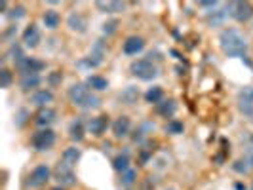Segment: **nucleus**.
<instances>
[{
    "mask_svg": "<svg viewBox=\"0 0 253 190\" xmlns=\"http://www.w3.org/2000/svg\"><path fill=\"white\" fill-rule=\"evenodd\" d=\"M219 44L228 57H246L248 53V40L236 29H225L219 35Z\"/></svg>",
    "mask_w": 253,
    "mask_h": 190,
    "instance_id": "f257e3e1",
    "label": "nucleus"
},
{
    "mask_svg": "<svg viewBox=\"0 0 253 190\" xmlns=\"http://www.w3.org/2000/svg\"><path fill=\"white\" fill-rule=\"evenodd\" d=\"M69 99L73 105L89 111V109H97L99 107V97L91 93V89L86 84H73L69 88Z\"/></svg>",
    "mask_w": 253,
    "mask_h": 190,
    "instance_id": "f03ea898",
    "label": "nucleus"
},
{
    "mask_svg": "<svg viewBox=\"0 0 253 190\" xmlns=\"http://www.w3.org/2000/svg\"><path fill=\"white\" fill-rule=\"evenodd\" d=\"M129 71H131V75L137 76L139 80H145V82H149V80H154L156 76L160 75L158 73V67L149 61V59H137V61H133L131 67H129Z\"/></svg>",
    "mask_w": 253,
    "mask_h": 190,
    "instance_id": "7ed1b4c3",
    "label": "nucleus"
},
{
    "mask_svg": "<svg viewBox=\"0 0 253 190\" xmlns=\"http://www.w3.org/2000/svg\"><path fill=\"white\" fill-rule=\"evenodd\" d=\"M33 147L37 149V151L44 152V151H50L51 147L55 145V133L51 131L50 127H44V129H38L37 133L33 135Z\"/></svg>",
    "mask_w": 253,
    "mask_h": 190,
    "instance_id": "20e7f679",
    "label": "nucleus"
},
{
    "mask_svg": "<svg viewBox=\"0 0 253 190\" xmlns=\"http://www.w3.org/2000/svg\"><path fill=\"white\" fill-rule=\"evenodd\" d=\"M53 179H55L61 187H73L76 183L75 167H71V165H67L65 162L59 160V164L55 165V169H53Z\"/></svg>",
    "mask_w": 253,
    "mask_h": 190,
    "instance_id": "39448f33",
    "label": "nucleus"
},
{
    "mask_svg": "<svg viewBox=\"0 0 253 190\" xmlns=\"http://www.w3.org/2000/svg\"><path fill=\"white\" fill-rule=\"evenodd\" d=\"M51 177V169L48 165H38L35 167L33 171H31V175L27 179V187H31V189H40V187H44Z\"/></svg>",
    "mask_w": 253,
    "mask_h": 190,
    "instance_id": "423d86ee",
    "label": "nucleus"
},
{
    "mask_svg": "<svg viewBox=\"0 0 253 190\" xmlns=\"http://www.w3.org/2000/svg\"><path fill=\"white\" fill-rule=\"evenodd\" d=\"M15 67L23 73V76L27 75H38L42 69H46V63L44 61H40V59H35V57H21L17 63H15Z\"/></svg>",
    "mask_w": 253,
    "mask_h": 190,
    "instance_id": "0eeeda50",
    "label": "nucleus"
},
{
    "mask_svg": "<svg viewBox=\"0 0 253 190\" xmlns=\"http://www.w3.org/2000/svg\"><path fill=\"white\" fill-rule=\"evenodd\" d=\"M230 15L236 19V21H248L253 17V6L250 2H232L230 4Z\"/></svg>",
    "mask_w": 253,
    "mask_h": 190,
    "instance_id": "6e6552de",
    "label": "nucleus"
},
{
    "mask_svg": "<svg viewBox=\"0 0 253 190\" xmlns=\"http://www.w3.org/2000/svg\"><path fill=\"white\" fill-rule=\"evenodd\" d=\"M238 107H240V111L244 114H248V116L253 114V88L252 86L240 89V93H238Z\"/></svg>",
    "mask_w": 253,
    "mask_h": 190,
    "instance_id": "1a4fd4ad",
    "label": "nucleus"
},
{
    "mask_svg": "<svg viewBox=\"0 0 253 190\" xmlns=\"http://www.w3.org/2000/svg\"><path fill=\"white\" fill-rule=\"evenodd\" d=\"M129 129H131V122L127 116H118L113 124V133L116 139H124L129 135Z\"/></svg>",
    "mask_w": 253,
    "mask_h": 190,
    "instance_id": "9d476101",
    "label": "nucleus"
},
{
    "mask_svg": "<svg viewBox=\"0 0 253 190\" xmlns=\"http://www.w3.org/2000/svg\"><path fill=\"white\" fill-rule=\"evenodd\" d=\"M55 118H57V113H55L53 109H50V107H44V109H40L37 113L35 122H37V126H40L44 129V127L51 126V124L55 122Z\"/></svg>",
    "mask_w": 253,
    "mask_h": 190,
    "instance_id": "9b49d317",
    "label": "nucleus"
},
{
    "mask_svg": "<svg viewBox=\"0 0 253 190\" xmlns=\"http://www.w3.org/2000/svg\"><path fill=\"white\" fill-rule=\"evenodd\" d=\"M107 126H109V116H95V118H91L88 124V129L91 135H95V137H101L103 133L107 131Z\"/></svg>",
    "mask_w": 253,
    "mask_h": 190,
    "instance_id": "f8f14e48",
    "label": "nucleus"
},
{
    "mask_svg": "<svg viewBox=\"0 0 253 190\" xmlns=\"http://www.w3.org/2000/svg\"><path fill=\"white\" fill-rule=\"evenodd\" d=\"M40 31H38L37 25H29L23 33V42H25L27 48H37L40 44Z\"/></svg>",
    "mask_w": 253,
    "mask_h": 190,
    "instance_id": "ddd939ff",
    "label": "nucleus"
},
{
    "mask_svg": "<svg viewBox=\"0 0 253 190\" xmlns=\"http://www.w3.org/2000/svg\"><path fill=\"white\" fill-rule=\"evenodd\" d=\"M95 6H97V10H101V12H107V13H116V12H122L124 8H126V2H118V0H97L95 2Z\"/></svg>",
    "mask_w": 253,
    "mask_h": 190,
    "instance_id": "4468645a",
    "label": "nucleus"
},
{
    "mask_svg": "<svg viewBox=\"0 0 253 190\" xmlns=\"http://www.w3.org/2000/svg\"><path fill=\"white\" fill-rule=\"evenodd\" d=\"M145 48V40L141 37H129L124 42V53L126 55H137Z\"/></svg>",
    "mask_w": 253,
    "mask_h": 190,
    "instance_id": "2eb2a0df",
    "label": "nucleus"
},
{
    "mask_svg": "<svg viewBox=\"0 0 253 190\" xmlns=\"http://www.w3.org/2000/svg\"><path fill=\"white\" fill-rule=\"evenodd\" d=\"M67 23H69V27H71V31H76V33H84V31H86V27H88L86 17L78 12L71 13V15H69V19H67Z\"/></svg>",
    "mask_w": 253,
    "mask_h": 190,
    "instance_id": "dca6fc26",
    "label": "nucleus"
},
{
    "mask_svg": "<svg viewBox=\"0 0 253 190\" xmlns=\"http://www.w3.org/2000/svg\"><path fill=\"white\" fill-rule=\"evenodd\" d=\"M156 111L160 116H164V118H171L175 111H177V103L173 101V99H168V101H160L156 105Z\"/></svg>",
    "mask_w": 253,
    "mask_h": 190,
    "instance_id": "f3484780",
    "label": "nucleus"
},
{
    "mask_svg": "<svg viewBox=\"0 0 253 190\" xmlns=\"http://www.w3.org/2000/svg\"><path fill=\"white\" fill-rule=\"evenodd\" d=\"M31 101L35 103L37 107H40V109H44L48 103L53 101V93L48 91V89H40V91H37V93L31 97Z\"/></svg>",
    "mask_w": 253,
    "mask_h": 190,
    "instance_id": "a211bd4d",
    "label": "nucleus"
},
{
    "mask_svg": "<svg viewBox=\"0 0 253 190\" xmlns=\"http://www.w3.org/2000/svg\"><path fill=\"white\" fill-rule=\"evenodd\" d=\"M137 99H139V89L135 88V86H127L120 93V101L124 103V105H133V103H137Z\"/></svg>",
    "mask_w": 253,
    "mask_h": 190,
    "instance_id": "6ab92c4d",
    "label": "nucleus"
},
{
    "mask_svg": "<svg viewBox=\"0 0 253 190\" xmlns=\"http://www.w3.org/2000/svg\"><path fill=\"white\" fill-rule=\"evenodd\" d=\"M78 160H80V151H78L76 147H69V149H65L63 156H61V162H65V164L71 165V167H75Z\"/></svg>",
    "mask_w": 253,
    "mask_h": 190,
    "instance_id": "aec40b11",
    "label": "nucleus"
},
{
    "mask_svg": "<svg viewBox=\"0 0 253 190\" xmlns=\"http://www.w3.org/2000/svg\"><path fill=\"white\" fill-rule=\"evenodd\" d=\"M86 86H88V88H91V89H95V91H103V89L109 88V82H107L103 76L93 75V76H88Z\"/></svg>",
    "mask_w": 253,
    "mask_h": 190,
    "instance_id": "412c9836",
    "label": "nucleus"
},
{
    "mask_svg": "<svg viewBox=\"0 0 253 190\" xmlns=\"http://www.w3.org/2000/svg\"><path fill=\"white\" fill-rule=\"evenodd\" d=\"M69 137L73 141L84 139V124H82V120H75L71 124V127H69Z\"/></svg>",
    "mask_w": 253,
    "mask_h": 190,
    "instance_id": "4be33fe9",
    "label": "nucleus"
},
{
    "mask_svg": "<svg viewBox=\"0 0 253 190\" xmlns=\"http://www.w3.org/2000/svg\"><path fill=\"white\" fill-rule=\"evenodd\" d=\"M113 167L118 171V173H124L129 169V156H127L126 152L124 154H118L116 158L113 160Z\"/></svg>",
    "mask_w": 253,
    "mask_h": 190,
    "instance_id": "5701e85b",
    "label": "nucleus"
},
{
    "mask_svg": "<svg viewBox=\"0 0 253 190\" xmlns=\"http://www.w3.org/2000/svg\"><path fill=\"white\" fill-rule=\"evenodd\" d=\"M59 23H61L59 13L55 12V10H46V13H44V25L48 27V29H57Z\"/></svg>",
    "mask_w": 253,
    "mask_h": 190,
    "instance_id": "b1692460",
    "label": "nucleus"
},
{
    "mask_svg": "<svg viewBox=\"0 0 253 190\" xmlns=\"http://www.w3.org/2000/svg\"><path fill=\"white\" fill-rule=\"evenodd\" d=\"M162 97H164V91H162L160 86H152V88L145 93L147 103H154V105H158V103L162 101Z\"/></svg>",
    "mask_w": 253,
    "mask_h": 190,
    "instance_id": "393cba45",
    "label": "nucleus"
},
{
    "mask_svg": "<svg viewBox=\"0 0 253 190\" xmlns=\"http://www.w3.org/2000/svg\"><path fill=\"white\" fill-rule=\"evenodd\" d=\"M38 84H40V76L38 75H27L21 78V89H23V91H29V89L37 88Z\"/></svg>",
    "mask_w": 253,
    "mask_h": 190,
    "instance_id": "a878e982",
    "label": "nucleus"
},
{
    "mask_svg": "<svg viewBox=\"0 0 253 190\" xmlns=\"http://www.w3.org/2000/svg\"><path fill=\"white\" fill-rule=\"evenodd\" d=\"M99 63H101V53H93V55H88L78 61L80 67H97Z\"/></svg>",
    "mask_w": 253,
    "mask_h": 190,
    "instance_id": "bb28decb",
    "label": "nucleus"
},
{
    "mask_svg": "<svg viewBox=\"0 0 253 190\" xmlns=\"http://www.w3.org/2000/svg\"><path fill=\"white\" fill-rule=\"evenodd\" d=\"M250 167H252V165H250L248 160H236L234 165H232V169H234L236 173H240V175H246V173L250 171Z\"/></svg>",
    "mask_w": 253,
    "mask_h": 190,
    "instance_id": "cd10ccee",
    "label": "nucleus"
},
{
    "mask_svg": "<svg viewBox=\"0 0 253 190\" xmlns=\"http://www.w3.org/2000/svg\"><path fill=\"white\" fill-rule=\"evenodd\" d=\"M12 84V73L8 69H2L0 71V88H10Z\"/></svg>",
    "mask_w": 253,
    "mask_h": 190,
    "instance_id": "c85d7f7f",
    "label": "nucleus"
},
{
    "mask_svg": "<svg viewBox=\"0 0 253 190\" xmlns=\"http://www.w3.org/2000/svg\"><path fill=\"white\" fill-rule=\"evenodd\" d=\"M135 177H137V173H135L133 169H127V171L122 173V179H120V181H122V185H124V187H129V185H133Z\"/></svg>",
    "mask_w": 253,
    "mask_h": 190,
    "instance_id": "c756f323",
    "label": "nucleus"
},
{
    "mask_svg": "<svg viewBox=\"0 0 253 190\" xmlns=\"http://www.w3.org/2000/svg\"><path fill=\"white\" fill-rule=\"evenodd\" d=\"M166 131H168V133H173V135L183 133V124H181V122H177V120H171V122L166 126Z\"/></svg>",
    "mask_w": 253,
    "mask_h": 190,
    "instance_id": "7c9ffc66",
    "label": "nucleus"
},
{
    "mask_svg": "<svg viewBox=\"0 0 253 190\" xmlns=\"http://www.w3.org/2000/svg\"><path fill=\"white\" fill-rule=\"evenodd\" d=\"M246 160L253 167V137H250V139L246 141Z\"/></svg>",
    "mask_w": 253,
    "mask_h": 190,
    "instance_id": "2f4dec72",
    "label": "nucleus"
},
{
    "mask_svg": "<svg viewBox=\"0 0 253 190\" xmlns=\"http://www.w3.org/2000/svg\"><path fill=\"white\" fill-rule=\"evenodd\" d=\"M23 15H25V8H23V6H15L12 12L8 13L10 19H19V17H23Z\"/></svg>",
    "mask_w": 253,
    "mask_h": 190,
    "instance_id": "473e14b6",
    "label": "nucleus"
},
{
    "mask_svg": "<svg viewBox=\"0 0 253 190\" xmlns=\"http://www.w3.org/2000/svg\"><path fill=\"white\" fill-rule=\"evenodd\" d=\"M61 80H63V75H61L59 71H55V73H51V75L48 76L50 86H57V84H61Z\"/></svg>",
    "mask_w": 253,
    "mask_h": 190,
    "instance_id": "72a5a7b5",
    "label": "nucleus"
},
{
    "mask_svg": "<svg viewBox=\"0 0 253 190\" xmlns=\"http://www.w3.org/2000/svg\"><path fill=\"white\" fill-rule=\"evenodd\" d=\"M116 25H118V21H111V23H105L103 31H105V33H114V31H116Z\"/></svg>",
    "mask_w": 253,
    "mask_h": 190,
    "instance_id": "f704fd0d",
    "label": "nucleus"
},
{
    "mask_svg": "<svg viewBox=\"0 0 253 190\" xmlns=\"http://www.w3.org/2000/svg\"><path fill=\"white\" fill-rule=\"evenodd\" d=\"M200 6H202V8H215L217 2H200Z\"/></svg>",
    "mask_w": 253,
    "mask_h": 190,
    "instance_id": "c9c22d12",
    "label": "nucleus"
},
{
    "mask_svg": "<svg viewBox=\"0 0 253 190\" xmlns=\"http://www.w3.org/2000/svg\"><path fill=\"white\" fill-rule=\"evenodd\" d=\"M6 8H8V2H2V4H0V10H2V13H6Z\"/></svg>",
    "mask_w": 253,
    "mask_h": 190,
    "instance_id": "e433bc0d",
    "label": "nucleus"
},
{
    "mask_svg": "<svg viewBox=\"0 0 253 190\" xmlns=\"http://www.w3.org/2000/svg\"><path fill=\"white\" fill-rule=\"evenodd\" d=\"M51 190H63L61 187H55V189H51Z\"/></svg>",
    "mask_w": 253,
    "mask_h": 190,
    "instance_id": "4c0bfd02",
    "label": "nucleus"
}]
</instances>
